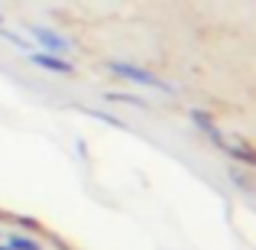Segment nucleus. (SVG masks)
I'll list each match as a JSON object with an SVG mask.
<instances>
[{"instance_id":"nucleus-7","label":"nucleus","mask_w":256,"mask_h":250,"mask_svg":"<svg viewBox=\"0 0 256 250\" xmlns=\"http://www.w3.org/2000/svg\"><path fill=\"white\" fill-rule=\"evenodd\" d=\"M0 26H4V13H0Z\"/></svg>"},{"instance_id":"nucleus-3","label":"nucleus","mask_w":256,"mask_h":250,"mask_svg":"<svg viewBox=\"0 0 256 250\" xmlns=\"http://www.w3.org/2000/svg\"><path fill=\"white\" fill-rule=\"evenodd\" d=\"M26 59H30L36 69L49 72V75H58V78H72V75H75V62H72L68 56H56V52L32 49V52H26Z\"/></svg>"},{"instance_id":"nucleus-4","label":"nucleus","mask_w":256,"mask_h":250,"mask_svg":"<svg viewBox=\"0 0 256 250\" xmlns=\"http://www.w3.org/2000/svg\"><path fill=\"white\" fill-rule=\"evenodd\" d=\"M104 101H110V104H130V107H140V111L150 107V101L140 98V94H133V91H107Z\"/></svg>"},{"instance_id":"nucleus-8","label":"nucleus","mask_w":256,"mask_h":250,"mask_svg":"<svg viewBox=\"0 0 256 250\" xmlns=\"http://www.w3.org/2000/svg\"><path fill=\"white\" fill-rule=\"evenodd\" d=\"M0 250H6V247H4V244H0Z\"/></svg>"},{"instance_id":"nucleus-1","label":"nucleus","mask_w":256,"mask_h":250,"mask_svg":"<svg viewBox=\"0 0 256 250\" xmlns=\"http://www.w3.org/2000/svg\"><path fill=\"white\" fill-rule=\"evenodd\" d=\"M104 69L110 72L114 78L126 82V85H140V88H152V91H162V94H175V85H169L162 75H156V72L143 69V65H136V62L110 59V62H104Z\"/></svg>"},{"instance_id":"nucleus-5","label":"nucleus","mask_w":256,"mask_h":250,"mask_svg":"<svg viewBox=\"0 0 256 250\" xmlns=\"http://www.w3.org/2000/svg\"><path fill=\"white\" fill-rule=\"evenodd\" d=\"M0 39H6V43H10L13 49H20V52H23V56H26V52H32V49H36L30 36H20V33L6 30V26H0Z\"/></svg>"},{"instance_id":"nucleus-2","label":"nucleus","mask_w":256,"mask_h":250,"mask_svg":"<svg viewBox=\"0 0 256 250\" xmlns=\"http://www.w3.org/2000/svg\"><path fill=\"white\" fill-rule=\"evenodd\" d=\"M26 36L32 39V46L42 52H56V56H72L75 52V43H72L68 36H62L58 30H52V26H42V23H23Z\"/></svg>"},{"instance_id":"nucleus-6","label":"nucleus","mask_w":256,"mask_h":250,"mask_svg":"<svg viewBox=\"0 0 256 250\" xmlns=\"http://www.w3.org/2000/svg\"><path fill=\"white\" fill-rule=\"evenodd\" d=\"M4 247H6V250H46L36 237H26V234H10Z\"/></svg>"}]
</instances>
